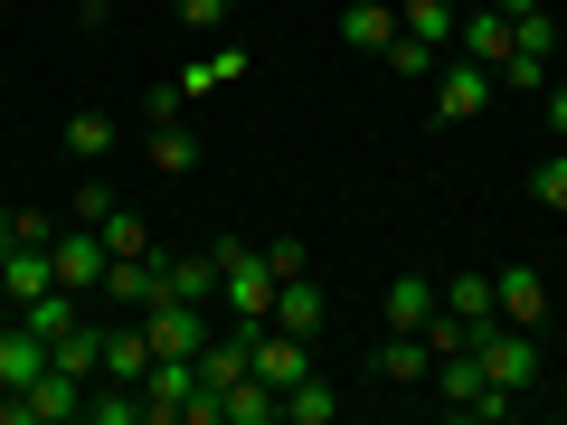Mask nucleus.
<instances>
[{"mask_svg": "<svg viewBox=\"0 0 567 425\" xmlns=\"http://www.w3.org/2000/svg\"><path fill=\"white\" fill-rule=\"evenodd\" d=\"M492 312L520 322V331H539L548 322V274L539 265H502V274H492Z\"/></svg>", "mask_w": 567, "mask_h": 425, "instance_id": "6e6552de", "label": "nucleus"}, {"mask_svg": "<svg viewBox=\"0 0 567 425\" xmlns=\"http://www.w3.org/2000/svg\"><path fill=\"white\" fill-rule=\"evenodd\" d=\"M152 360H162V350H152V331H142V312H133V322H104V379L142 387V379H152Z\"/></svg>", "mask_w": 567, "mask_h": 425, "instance_id": "f8f14e48", "label": "nucleus"}, {"mask_svg": "<svg viewBox=\"0 0 567 425\" xmlns=\"http://www.w3.org/2000/svg\"><path fill=\"white\" fill-rule=\"evenodd\" d=\"M520 48H548V58H558V20H548V10H529V20H520Z\"/></svg>", "mask_w": 567, "mask_h": 425, "instance_id": "e433bc0d", "label": "nucleus"}, {"mask_svg": "<svg viewBox=\"0 0 567 425\" xmlns=\"http://www.w3.org/2000/svg\"><path fill=\"white\" fill-rule=\"evenodd\" d=\"M162 293H181V303H218V246L162 256Z\"/></svg>", "mask_w": 567, "mask_h": 425, "instance_id": "4468645a", "label": "nucleus"}, {"mask_svg": "<svg viewBox=\"0 0 567 425\" xmlns=\"http://www.w3.org/2000/svg\"><path fill=\"white\" fill-rule=\"evenodd\" d=\"M492 10H511V20H529V10H548V0H492Z\"/></svg>", "mask_w": 567, "mask_h": 425, "instance_id": "58836bf2", "label": "nucleus"}, {"mask_svg": "<svg viewBox=\"0 0 567 425\" xmlns=\"http://www.w3.org/2000/svg\"><path fill=\"white\" fill-rule=\"evenodd\" d=\"M95 237L114 246V256H152V227H142V218H133V208H123V199L104 208V227H95Z\"/></svg>", "mask_w": 567, "mask_h": 425, "instance_id": "c756f323", "label": "nucleus"}, {"mask_svg": "<svg viewBox=\"0 0 567 425\" xmlns=\"http://www.w3.org/2000/svg\"><path fill=\"white\" fill-rule=\"evenodd\" d=\"M511 48H520V20H511V10H492V0H473V10H464V29H454V58L502 66Z\"/></svg>", "mask_w": 567, "mask_h": 425, "instance_id": "39448f33", "label": "nucleus"}, {"mask_svg": "<svg viewBox=\"0 0 567 425\" xmlns=\"http://www.w3.org/2000/svg\"><path fill=\"white\" fill-rule=\"evenodd\" d=\"M246 66H256L246 48H208V58H189V66H181V95H208V85H237Z\"/></svg>", "mask_w": 567, "mask_h": 425, "instance_id": "bb28decb", "label": "nucleus"}, {"mask_svg": "<svg viewBox=\"0 0 567 425\" xmlns=\"http://www.w3.org/2000/svg\"><path fill=\"white\" fill-rule=\"evenodd\" d=\"M189 397H199V360H152V379H142V425H181Z\"/></svg>", "mask_w": 567, "mask_h": 425, "instance_id": "423d86ee", "label": "nucleus"}, {"mask_svg": "<svg viewBox=\"0 0 567 425\" xmlns=\"http://www.w3.org/2000/svg\"><path fill=\"white\" fill-rule=\"evenodd\" d=\"M398 29H406V39H425L435 58H445L454 29H464V0H398Z\"/></svg>", "mask_w": 567, "mask_h": 425, "instance_id": "f3484780", "label": "nucleus"}, {"mask_svg": "<svg viewBox=\"0 0 567 425\" xmlns=\"http://www.w3.org/2000/svg\"><path fill=\"white\" fill-rule=\"evenodd\" d=\"M492 95H502V85H492V66H473V58H445V76H435V123H473Z\"/></svg>", "mask_w": 567, "mask_h": 425, "instance_id": "0eeeda50", "label": "nucleus"}, {"mask_svg": "<svg viewBox=\"0 0 567 425\" xmlns=\"http://www.w3.org/2000/svg\"><path fill=\"white\" fill-rule=\"evenodd\" d=\"M104 265H114V246H104L95 227H66V237H58V283H66V293H95Z\"/></svg>", "mask_w": 567, "mask_h": 425, "instance_id": "ddd939ff", "label": "nucleus"}, {"mask_svg": "<svg viewBox=\"0 0 567 425\" xmlns=\"http://www.w3.org/2000/svg\"><path fill=\"white\" fill-rule=\"evenodd\" d=\"M218 303H227V322H275V265H265V246L218 237Z\"/></svg>", "mask_w": 567, "mask_h": 425, "instance_id": "f03ea898", "label": "nucleus"}, {"mask_svg": "<svg viewBox=\"0 0 567 425\" xmlns=\"http://www.w3.org/2000/svg\"><path fill=\"white\" fill-rule=\"evenodd\" d=\"M20 322H29V331H39V341H48V350H58V341H66V331H76V322H85V293H66V283H48L39 303H20Z\"/></svg>", "mask_w": 567, "mask_h": 425, "instance_id": "a211bd4d", "label": "nucleus"}, {"mask_svg": "<svg viewBox=\"0 0 567 425\" xmlns=\"http://www.w3.org/2000/svg\"><path fill=\"white\" fill-rule=\"evenodd\" d=\"M58 369H76V379H104V322H76L58 341Z\"/></svg>", "mask_w": 567, "mask_h": 425, "instance_id": "cd10ccee", "label": "nucleus"}, {"mask_svg": "<svg viewBox=\"0 0 567 425\" xmlns=\"http://www.w3.org/2000/svg\"><path fill=\"white\" fill-rule=\"evenodd\" d=\"M529 199H539L548 218H567V142H558V152H548L539 170H529Z\"/></svg>", "mask_w": 567, "mask_h": 425, "instance_id": "2f4dec72", "label": "nucleus"}, {"mask_svg": "<svg viewBox=\"0 0 567 425\" xmlns=\"http://www.w3.org/2000/svg\"><path fill=\"white\" fill-rule=\"evenodd\" d=\"M425 369H435L425 331H388V341H379V379H388V387H425Z\"/></svg>", "mask_w": 567, "mask_h": 425, "instance_id": "6ab92c4d", "label": "nucleus"}, {"mask_svg": "<svg viewBox=\"0 0 567 425\" xmlns=\"http://www.w3.org/2000/svg\"><path fill=\"white\" fill-rule=\"evenodd\" d=\"M114 142H123V123L104 114V104H76V114H66V152H76V162H114Z\"/></svg>", "mask_w": 567, "mask_h": 425, "instance_id": "4be33fe9", "label": "nucleus"}, {"mask_svg": "<svg viewBox=\"0 0 567 425\" xmlns=\"http://www.w3.org/2000/svg\"><path fill=\"white\" fill-rule=\"evenodd\" d=\"M473 369H483L492 387H511V397H529V387H539V341H529L520 322H502V312H492V322H473Z\"/></svg>", "mask_w": 567, "mask_h": 425, "instance_id": "7ed1b4c3", "label": "nucleus"}, {"mask_svg": "<svg viewBox=\"0 0 567 425\" xmlns=\"http://www.w3.org/2000/svg\"><path fill=\"white\" fill-rule=\"evenodd\" d=\"M256 379H265V387L312 379V341H303V331H284V322H265V331H256Z\"/></svg>", "mask_w": 567, "mask_h": 425, "instance_id": "9d476101", "label": "nucleus"}, {"mask_svg": "<svg viewBox=\"0 0 567 425\" xmlns=\"http://www.w3.org/2000/svg\"><path fill=\"white\" fill-rule=\"evenodd\" d=\"M181 104H189V95H181V76H171V85H152V95H142V114H152V123H181Z\"/></svg>", "mask_w": 567, "mask_h": 425, "instance_id": "c9c22d12", "label": "nucleus"}, {"mask_svg": "<svg viewBox=\"0 0 567 425\" xmlns=\"http://www.w3.org/2000/svg\"><path fill=\"white\" fill-rule=\"evenodd\" d=\"M379 58H388V76H406V85H425V76H435V48H425V39H406V29L379 48Z\"/></svg>", "mask_w": 567, "mask_h": 425, "instance_id": "7c9ffc66", "label": "nucleus"}, {"mask_svg": "<svg viewBox=\"0 0 567 425\" xmlns=\"http://www.w3.org/2000/svg\"><path fill=\"white\" fill-rule=\"evenodd\" d=\"M10 227H20V208H0V246H10Z\"/></svg>", "mask_w": 567, "mask_h": 425, "instance_id": "a19ab883", "label": "nucleus"}, {"mask_svg": "<svg viewBox=\"0 0 567 425\" xmlns=\"http://www.w3.org/2000/svg\"><path fill=\"white\" fill-rule=\"evenodd\" d=\"M492 85H502V95H548V85H558V58H548V48H511V58L492 66Z\"/></svg>", "mask_w": 567, "mask_h": 425, "instance_id": "5701e85b", "label": "nucleus"}, {"mask_svg": "<svg viewBox=\"0 0 567 425\" xmlns=\"http://www.w3.org/2000/svg\"><path fill=\"white\" fill-rule=\"evenodd\" d=\"M142 162L181 180V170H199V133H189V123H152V142H142Z\"/></svg>", "mask_w": 567, "mask_h": 425, "instance_id": "a878e982", "label": "nucleus"}, {"mask_svg": "<svg viewBox=\"0 0 567 425\" xmlns=\"http://www.w3.org/2000/svg\"><path fill=\"white\" fill-rule=\"evenodd\" d=\"M48 283H58V246L10 237V256H0V293H10V303H39Z\"/></svg>", "mask_w": 567, "mask_h": 425, "instance_id": "9b49d317", "label": "nucleus"}, {"mask_svg": "<svg viewBox=\"0 0 567 425\" xmlns=\"http://www.w3.org/2000/svg\"><path fill=\"white\" fill-rule=\"evenodd\" d=\"M76 10H85V20H114V0H76Z\"/></svg>", "mask_w": 567, "mask_h": 425, "instance_id": "ea45409f", "label": "nucleus"}, {"mask_svg": "<svg viewBox=\"0 0 567 425\" xmlns=\"http://www.w3.org/2000/svg\"><path fill=\"white\" fill-rule=\"evenodd\" d=\"M388 39H398V0H350L341 10V48H369L379 58Z\"/></svg>", "mask_w": 567, "mask_h": 425, "instance_id": "aec40b11", "label": "nucleus"}, {"mask_svg": "<svg viewBox=\"0 0 567 425\" xmlns=\"http://www.w3.org/2000/svg\"><path fill=\"white\" fill-rule=\"evenodd\" d=\"M265 265H275V283L284 274H312V246L303 237H275V246H265Z\"/></svg>", "mask_w": 567, "mask_h": 425, "instance_id": "72a5a7b5", "label": "nucleus"}, {"mask_svg": "<svg viewBox=\"0 0 567 425\" xmlns=\"http://www.w3.org/2000/svg\"><path fill=\"white\" fill-rule=\"evenodd\" d=\"M445 312L454 322H492V274H445Z\"/></svg>", "mask_w": 567, "mask_h": 425, "instance_id": "c85d7f7f", "label": "nucleus"}, {"mask_svg": "<svg viewBox=\"0 0 567 425\" xmlns=\"http://www.w3.org/2000/svg\"><path fill=\"white\" fill-rule=\"evenodd\" d=\"M275 322H284V331H303V341H312V331L331 322V293H322L312 274H284V283H275Z\"/></svg>", "mask_w": 567, "mask_h": 425, "instance_id": "2eb2a0df", "label": "nucleus"}, {"mask_svg": "<svg viewBox=\"0 0 567 425\" xmlns=\"http://www.w3.org/2000/svg\"><path fill=\"white\" fill-rule=\"evenodd\" d=\"M435 303H445L435 274H398V283H388V303H379V322L388 331H425V322H435Z\"/></svg>", "mask_w": 567, "mask_h": 425, "instance_id": "dca6fc26", "label": "nucleus"}, {"mask_svg": "<svg viewBox=\"0 0 567 425\" xmlns=\"http://www.w3.org/2000/svg\"><path fill=\"white\" fill-rule=\"evenodd\" d=\"M171 10H181V29H199V39H218L237 0H171Z\"/></svg>", "mask_w": 567, "mask_h": 425, "instance_id": "473e14b6", "label": "nucleus"}, {"mask_svg": "<svg viewBox=\"0 0 567 425\" xmlns=\"http://www.w3.org/2000/svg\"><path fill=\"white\" fill-rule=\"evenodd\" d=\"M142 331H152V350H162V360H199V350H208V303L162 293V303L142 312Z\"/></svg>", "mask_w": 567, "mask_h": 425, "instance_id": "20e7f679", "label": "nucleus"}, {"mask_svg": "<svg viewBox=\"0 0 567 425\" xmlns=\"http://www.w3.org/2000/svg\"><path fill=\"white\" fill-rule=\"evenodd\" d=\"M425 387H435V406H445V416H464V425H502L511 406H520L511 387H492L483 369H473V350H445V360L425 369Z\"/></svg>", "mask_w": 567, "mask_h": 425, "instance_id": "f257e3e1", "label": "nucleus"}, {"mask_svg": "<svg viewBox=\"0 0 567 425\" xmlns=\"http://www.w3.org/2000/svg\"><path fill=\"white\" fill-rule=\"evenodd\" d=\"M95 293H104V303H123V312H152V303H162V246H152V256H114Z\"/></svg>", "mask_w": 567, "mask_h": 425, "instance_id": "1a4fd4ad", "label": "nucleus"}, {"mask_svg": "<svg viewBox=\"0 0 567 425\" xmlns=\"http://www.w3.org/2000/svg\"><path fill=\"white\" fill-rule=\"evenodd\" d=\"M218 406H227V425H284V387H265V379H256V369H246V379H237V387H227V397H218Z\"/></svg>", "mask_w": 567, "mask_h": 425, "instance_id": "b1692460", "label": "nucleus"}, {"mask_svg": "<svg viewBox=\"0 0 567 425\" xmlns=\"http://www.w3.org/2000/svg\"><path fill=\"white\" fill-rule=\"evenodd\" d=\"M548 133L567 142V85H548Z\"/></svg>", "mask_w": 567, "mask_h": 425, "instance_id": "4c0bfd02", "label": "nucleus"}, {"mask_svg": "<svg viewBox=\"0 0 567 425\" xmlns=\"http://www.w3.org/2000/svg\"><path fill=\"white\" fill-rule=\"evenodd\" d=\"M104 208H114V189H104V180H76V227H104Z\"/></svg>", "mask_w": 567, "mask_h": 425, "instance_id": "f704fd0d", "label": "nucleus"}, {"mask_svg": "<svg viewBox=\"0 0 567 425\" xmlns=\"http://www.w3.org/2000/svg\"><path fill=\"white\" fill-rule=\"evenodd\" d=\"M48 360H58V350H48L39 331H29V322H10V331H0V387H29V379L48 369Z\"/></svg>", "mask_w": 567, "mask_h": 425, "instance_id": "412c9836", "label": "nucleus"}, {"mask_svg": "<svg viewBox=\"0 0 567 425\" xmlns=\"http://www.w3.org/2000/svg\"><path fill=\"white\" fill-rule=\"evenodd\" d=\"M331 416H341V387H331L322 369H312V379H293V387H284V425H331Z\"/></svg>", "mask_w": 567, "mask_h": 425, "instance_id": "393cba45", "label": "nucleus"}]
</instances>
